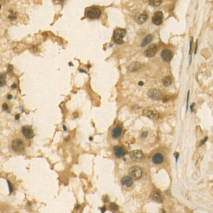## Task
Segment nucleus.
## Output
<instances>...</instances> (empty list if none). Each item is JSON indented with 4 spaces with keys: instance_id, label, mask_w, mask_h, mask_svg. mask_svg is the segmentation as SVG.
<instances>
[{
    "instance_id": "1",
    "label": "nucleus",
    "mask_w": 213,
    "mask_h": 213,
    "mask_svg": "<svg viewBox=\"0 0 213 213\" xmlns=\"http://www.w3.org/2000/svg\"><path fill=\"white\" fill-rule=\"evenodd\" d=\"M101 14V11L99 8L93 7L89 8L87 9L86 12V16L90 19H98Z\"/></svg>"
},
{
    "instance_id": "2",
    "label": "nucleus",
    "mask_w": 213,
    "mask_h": 213,
    "mask_svg": "<svg viewBox=\"0 0 213 213\" xmlns=\"http://www.w3.org/2000/svg\"><path fill=\"white\" fill-rule=\"evenodd\" d=\"M125 35H126V31L124 29H122V28H119V29H116V31L114 32L113 38H114V40L116 43L121 44V43H124L123 38Z\"/></svg>"
},
{
    "instance_id": "3",
    "label": "nucleus",
    "mask_w": 213,
    "mask_h": 213,
    "mask_svg": "<svg viewBox=\"0 0 213 213\" xmlns=\"http://www.w3.org/2000/svg\"><path fill=\"white\" fill-rule=\"evenodd\" d=\"M142 170L139 167H132L129 170V174L134 180H139L142 176Z\"/></svg>"
},
{
    "instance_id": "4",
    "label": "nucleus",
    "mask_w": 213,
    "mask_h": 213,
    "mask_svg": "<svg viewBox=\"0 0 213 213\" xmlns=\"http://www.w3.org/2000/svg\"><path fill=\"white\" fill-rule=\"evenodd\" d=\"M12 148L15 152H21L24 148V143L21 139H15L12 141Z\"/></svg>"
},
{
    "instance_id": "5",
    "label": "nucleus",
    "mask_w": 213,
    "mask_h": 213,
    "mask_svg": "<svg viewBox=\"0 0 213 213\" xmlns=\"http://www.w3.org/2000/svg\"><path fill=\"white\" fill-rule=\"evenodd\" d=\"M130 156L132 159L136 162H141L144 160V154L143 152L140 150H134L130 153Z\"/></svg>"
},
{
    "instance_id": "6",
    "label": "nucleus",
    "mask_w": 213,
    "mask_h": 213,
    "mask_svg": "<svg viewBox=\"0 0 213 213\" xmlns=\"http://www.w3.org/2000/svg\"><path fill=\"white\" fill-rule=\"evenodd\" d=\"M147 95L148 96L150 97V98L154 100H160L162 99V95H161V92L159 91L158 89H149V90L148 91Z\"/></svg>"
},
{
    "instance_id": "7",
    "label": "nucleus",
    "mask_w": 213,
    "mask_h": 213,
    "mask_svg": "<svg viewBox=\"0 0 213 213\" xmlns=\"http://www.w3.org/2000/svg\"><path fill=\"white\" fill-rule=\"evenodd\" d=\"M21 131H22V134L24 136V137L27 139H31L34 136L32 127L30 126H23Z\"/></svg>"
},
{
    "instance_id": "8",
    "label": "nucleus",
    "mask_w": 213,
    "mask_h": 213,
    "mask_svg": "<svg viewBox=\"0 0 213 213\" xmlns=\"http://www.w3.org/2000/svg\"><path fill=\"white\" fill-rule=\"evenodd\" d=\"M157 52V46L155 44L151 45L146 50L144 51V55L148 58H151L153 56H154Z\"/></svg>"
},
{
    "instance_id": "9",
    "label": "nucleus",
    "mask_w": 213,
    "mask_h": 213,
    "mask_svg": "<svg viewBox=\"0 0 213 213\" xmlns=\"http://www.w3.org/2000/svg\"><path fill=\"white\" fill-rule=\"evenodd\" d=\"M161 58L164 61L166 62H169L171 60V59L173 58V52L170 49H163L161 53Z\"/></svg>"
},
{
    "instance_id": "10",
    "label": "nucleus",
    "mask_w": 213,
    "mask_h": 213,
    "mask_svg": "<svg viewBox=\"0 0 213 213\" xmlns=\"http://www.w3.org/2000/svg\"><path fill=\"white\" fill-rule=\"evenodd\" d=\"M143 115L151 119H159V114H158V112H156L154 110H151V109L143 110Z\"/></svg>"
},
{
    "instance_id": "11",
    "label": "nucleus",
    "mask_w": 213,
    "mask_h": 213,
    "mask_svg": "<svg viewBox=\"0 0 213 213\" xmlns=\"http://www.w3.org/2000/svg\"><path fill=\"white\" fill-rule=\"evenodd\" d=\"M163 21V13L161 12H156L153 16L152 22L155 25L159 26Z\"/></svg>"
},
{
    "instance_id": "12",
    "label": "nucleus",
    "mask_w": 213,
    "mask_h": 213,
    "mask_svg": "<svg viewBox=\"0 0 213 213\" xmlns=\"http://www.w3.org/2000/svg\"><path fill=\"white\" fill-rule=\"evenodd\" d=\"M113 150L114 152V154L117 158H121L125 155V150L123 147L119 146H114L113 147Z\"/></svg>"
},
{
    "instance_id": "13",
    "label": "nucleus",
    "mask_w": 213,
    "mask_h": 213,
    "mask_svg": "<svg viewBox=\"0 0 213 213\" xmlns=\"http://www.w3.org/2000/svg\"><path fill=\"white\" fill-rule=\"evenodd\" d=\"M151 198H152V200H154V201L157 202H162L163 200V196L161 195V194L159 190L153 191L151 195Z\"/></svg>"
},
{
    "instance_id": "14",
    "label": "nucleus",
    "mask_w": 213,
    "mask_h": 213,
    "mask_svg": "<svg viewBox=\"0 0 213 213\" xmlns=\"http://www.w3.org/2000/svg\"><path fill=\"white\" fill-rule=\"evenodd\" d=\"M121 183L122 186H125L129 188L133 185V178L129 175V176H124L121 178Z\"/></svg>"
},
{
    "instance_id": "15",
    "label": "nucleus",
    "mask_w": 213,
    "mask_h": 213,
    "mask_svg": "<svg viewBox=\"0 0 213 213\" xmlns=\"http://www.w3.org/2000/svg\"><path fill=\"white\" fill-rule=\"evenodd\" d=\"M152 161L155 164H161L163 162V156L161 153H156L152 156Z\"/></svg>"
},
{
    "instance_id": "16",
    "label": "nucleus",
    "mask_w": 213,
    "mask_h": 213,
    "mask_svg": "<svg viewBox=\"0 0 213 213\" xmlns=\"http://www.w3.org/2000/svg\"><path fill=\"white\" fill-rule=\"evenodd\" d=\"M141 68V64L138 62L132 63L129 66H128V70L130 72H135L139 70Z\"/></svg>"
},
{
    "instance_id": "17",
    "label": "nucleus",
    "mask_w": 213,
    "mask_h": 213,
    "mask_svg": "<svg viewBox=\"0 0 213 213\" xmlns=\"http://www.w3.org/2000/svg\"><path fill=\"white\" fill-rule=\"evenodd\" d=\"M121 132H122V128L119 126H117L112 130V137L114 139H117L121 136Z\"/></svg>"
},
{
    "instance_id": "18",
    "label": "nucleus",
    "mask_w": 213,
    "mask_h": 213,
    "mask_svg": "<svg viewBox=\"0 0 213 213\" xmlns=\"http://www.w3.org/2000/svg\"><path fill=\"white\" fill-rule=\"evenodd\" d=\"M152 39H153V36L151 35V34H148V35H147L144 39H143V41H142V42H141V46L142 47H144L146 46H147L148 44H149L151 42V41H152Z\"/></svg>"
},
{
    "instance_id": "19",
    "label": "nucleus",
    "mask_w": 213,
    "mask_h": 213,
    "mask_svg": "<svg viewBox=\"0 0 213 213\" xmlns=\"http://www.w3.org/2000/svg\"><path fill=\"white\" fill-rule=\"evenodd\" d=\"M148 19V15L146 13H143V14H141V15L138 17V19H137V21H138V23H140V24H142V23H143L146 20H147Z\"/></svg>"
},
{
    "instance_id": "20",
    "label": "nucleus",
    "mask_w": 213,
    "mask_h": 213,
    "mask_svg": "<svg viewBox=\"0 0 213 213\" xmlns=\"http://www.w3.org/2000/svg\"><path fill=\"white\" fill-rule=\"evenodd\" d=\"M163 84L165 87H168L172 84L173 82V80H172V78H170V76H166L163 78Z\"/></svg>"
},
{
    "instance_id": "21",
    "label": "nucleus",
    "mask_w": 213,
    "mask_h": 213,
    "mask_svg": "<svg viewBox=\"0 0 213 213\" xmlns=\"http://www.w3.org/2000/svg\"><path fill=\"white\" fill-rule=\"evenodd\" d=\"M162 3V0H148V4L152 7H158Z\"/></svg>"
},
{
    "instance_id": "22",
    "label": "nucleus",
    "mask_w": 213,
    "mask_h": 213,
    "mask_svg": "<svg viewBox=\"0 0 213 213\" xmlns=\"http://www.w3.org/2000/svg\"><path fill=\"white\" fill-rule=\"evenodd\" d=\"M109 208H110V209L112 210V211H113V212H114V211H116V210H118V206L116 205V204H115V203H111L110 204V205H109Z\"/></svg>"
},
{
    "instance_id": "23",
    "label": "nucleus",
    "mask_w": 213,
    "mask_h": 213,
    "mask_svg": "<svg viewBox=\"0 0 213 213\" xmlns=\"http://www.w3.org/2000/svg\"><path fill=\"white\" fill-rule=\"evenodd\" d=\"M7 182H8V185H9V193H12V191H13V188H12V186L11 185V182H9V180H7Z\"/></svg>"
},
{
    "instance_id": "24",
    "label": "nucleus",
    "mask_w": 213,
    "mask_h": 213,
    "mask_svg": "<svg viewBox=\"0 0 213 213\" xmlns=\"http://www.w3.org/2000/svg\"><path fill=\"white\" fill-rule=\"evenodd\" d=\"M4 85V78H3V75H1V87H3Z\"/></svg>"
},
{
    "instance_id": "25",
    "label": "nucleus",
    "mask_w": 213,
    "mask_h": 213,
    "mask_svg": "<svg viewBox=\"0 0 213 213\" xmlns=\"http://www.w3.org/2000/svg\"><path fill=\"white\" fill-rule=\"evenodd\" d=\"M8 108H9V107H8V105H7V104H3L2 105V109L4 110V111H7L8 109Z\"/></svg>"
},
{
    "instance_id": "26",
    "label": "nucleus",
    "mask_w": 213,
    "mask_h": 213,
    "mask_svg": "<svg viewBox=\"0 0 213 213\" xmlns=\"http://www.w3.org/2000/svg\"><path fill=\"white\" fill-rule=\"evenodd\" d=\"M53 1H54L55 3H56V4H62L66 0H53Z\"/></svg>"
},
{
    "instance_id": "27",
    "label": "nucleus",
    "mask_w": 213,
    "mask_h": 213,
    "mask_svg": "<svg viewBox=\"0 0 213 213\" xmlns=\"http://www.w3.org/2000/svg\"><path fill=\"white\" fill-rule=\"evenodd\" d=\"M147 136H148V132H142V134H141V138H146V137Z\"/></svg>"
},
{
    "instance_id": "28",
    "label": "nucleus",
    "mask_w": 213,
    "mask_h": 213,
    "mask_svg": "<svg viewBox=\"0 0 213 213\" xmlns=\"http://www.w3.org/2000/svg\"><path fill=\"white\" fill-rule=\"evenodd\" d=\"M103 202H105V203L108 202H109L108 196L105 195V196H104V197H103Z\"/></svg>"
},
{
    "instance_id": "29",
    "label": "nucleus",
    "mask_w": 213,
    "mask_h": 213,
    "mask_svg": "<svg viewBox=\"0 0 213 213\" xmlns=\"http://www.w3.org/2000/svg\"><path fill=\"white\" fill-rule=\"evenodd\" d=\"M207 140V136H206L205 138V139L202 140V141H201V142H200V146H201V145H202V144H204V143H205L206 141Z\"/></svg>"
},
{
    "instance_id": "30",
    "label": "nucleus",
    "mask_w": 213,
    "mask_h": 213,
    "mask_svg": "<svg viewBox=\"0 0 213 213\" xmlns=\"http://www.w3.org/2000/svg\"><path fill=\"white\" fill-rule=\"evenodd\" d=\"M192 44H193V38H191V41H190V54L191 53V51H192Z\"/></svg>"
},
{
    "instance_id": "31",
    "label": "nucleus",
    "mask_w": 213,
    "mask_h": 213,
    "mask_svg": "<svg viewBox=\"0 0 213 213\" xmlns=\"http://www.w3.org/2000/svg\"><path fill=\"white\" fill-rule=\"evenodd\" d=\"M195 104H192V105H191V106H190V111H191V112H193V107H195Z\"/></svg>"
},
{
    "instance_id": "32",
    "label": "nucleus",
    "mask_w": 213,
    "mask_h": 213,
    "mask_svg": "<svg viewBox=\"0 0 213 213\" xmlns=\"http://www.w3.org/2000/svg\"><path fill=\"white\" fill-rule=\"evenodd\" d=\"M175 159H176V162H177L178 156H179V154L178 153H175Z\"/></svg>"
},
{
    "instance_id": "33",
    "label": "nucleus",
    "mask_w": 213,
    "mask_h": 213,
    "mask_svg": "<svg viewBox=\"0 0 213 213\" xmlns=\"http://www.w3.org/2000/svg\"><path fill=\"white\" fill-rule=\"evenodd\" d=\"M101 210H102V212L104 213L105 211H106V207H102V208H101Z\"/></svg>"
},
{
    "instance_id": "34",
    "label": "nucleus",
    "mask_w": 213,
    "mask_h": 213,
    "mask_svg": "<svg viewBox=\"0 0 213 213\" xmlns=\"http://www.w3.org/2000/svg\"><path fill=\"white\" fill-rule=\"evenodd\" d=\"M16 87H17V86H16V84H13V85H12V89H16Z\"/></svg>"
},
{
    "instance_id": "35",
    "label": "nucleus",
    "mask_w": 213,
    "mask_h": 213,
    "mask_svg": "<svg viewBox=\"0 0 213 213\" xmlns=\"http://www.w3.org/2000/svg\"><path fill=\"white\" fill-rule=\"evenodd\" d=\"M7 99H8V100H12V95H8Z\"/></svg>"
},
{
    "instance_id": "36",
    "label": "nucleus",
    "mask_w": 213,
    "mask_h": 213,
    "mask_svg": "<svg viewBox=\"0 0 213 213\" xmlns=\"http://www.w3.org/2000/svg\"><path fill=\"white\" fill-rule=\"evenodd\" d=\"M15 119L16 120H18V119H19V114H16L15 116Z\"/></svg>"
},
{
    "instance_id": "37",
    "label": "nucleus",
    "mask_w": 213,
    "mask_h": 213,
    "mask_svg": "<svg viewBox=\"0 0 213 213\" xmlns=\"http://www.w3.org/2000/svg\"><path fill=\"white\" fill-rule=\"evenodd\" d=\"M143 85V82H141V81L139 82V85H140V86H142Z\"/></svg>"
},
{
    "instance_id": "38",
    "label": "nucleus",
    "mask_w": 213,
    "mask_h": 213,
    "mask_svg": "<svg viewBox=\"0 0 213 213\" xmlns=\"http://www.w3.org/2000/svg\"><path fill=\"white\" fill-rule=\"evenodd\" d=\"M63 129H64V131H66V130H67V129H66L65 125H63Z\"/></svg>"
},
{
    "instance_id": "39",
    "label": "nucleus",
    "mask_w": 213,
    "mask_h": 213,
    "mask_svg": "<svg viewBox=\"0 0 213 213\" xmlns=\"http://www.w3.org/2000/svg\"><path fill=\"white\" fill-rule=\"evenodd\" d=\"M8 68H9V70H12V66H8Z\"/></svg>"
},
{
    "instance_id": "40",
    "label": "nucleus",
    "mask_w": 213,
    "mask_h": 213,
    "mask_svg": "<svg viewBox=\"0 0 213 213\" xmlns=\"http://www.w3.org/2000/svg\"><path fill=\"white\" fill-rule=\"evenodd\" d=\"M74 116H75V117L78 116V113H74Z\"/></svg>"
},
{
    "instance_id": "41",
    "label": "nucleus",
    "mask_w": 213,
    "mask_h": 213,
    "mask_svg": "<svg viewBox=\"0 0 213 213\" xmlns=\"http://www.w3.org/2000/svg\"><path fill=\"white\" fill-rule=\"evenodd\" d=\"M31 205V202H27V205L28 206H30V205Z\"/></svg>"
},
{
    "instance_id": "42",
    "label": "nucleus",
    "mask_w": 213,
    "mask_h": 213,
    "mask_svg": "<svg viewBox=\"0 0 213 213\" xmlns=\"http://www.w3.org/2000/svg\"><path fill=\"white\" fill-rule=\"evenodd\" d=\"M79 208H80V206H79V205L76 206V207H75V209H79Z\"/></svg>"
},
{
    "instance_id": "43",
    "label": "nucleus",
    "mask_w": 213,
    "mask_h": 213,
    "mask_svg": "<svg viewBox=\"0 0 213 213\" xmlns=\"http://www.w3.org/2000/svg\"><path fill=\"white\" fill-rule=\"evenodd\" d=\"M80 72H82V73H86L85 70H80Z\"/></svg>"
},
{
    "instance_id": "44",
    "label": "nucleus",
    "mask_w": 213,
    "mask_h": 213,
    "mask_svg": "<svg viewBox=\"0 0 213 213\" xmlns=\"http://www.w3.org/2000/svg\"><path fill=\"white\" fill-rule=\"evenodd\" d=\"M89 141H92V140H93V137H89Z\"/></svg>"
}]
</instances>
